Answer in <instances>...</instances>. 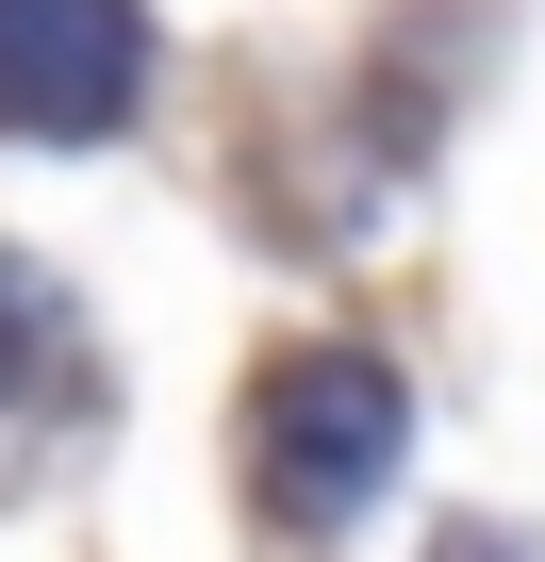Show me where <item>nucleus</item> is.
I'll use <instances>...</instances> for the list:
<instances>
[{
    "mask_svg": "<svg viewBox=\"0 0 545 562\" xmlns=\"http://www.w3.org/2000/svg\"><path fill=\"white\" fill-rule=\"evenodd\" d=\"M133 67H149L133 0H0V133H100Z\"/></svg>",
    "mask_w": 545,
    "mask_h": 562,
    "instance_id": "f03ea898",
    "label": "nucleus"
},
{
    "mask_svg": "<svg viewBox=\"0 0 545 562\" xmlns=\"http://www.w3.org/2000/svg\"><path fill=\"white\" fill-rule=\"evenodd\" d=\"M34 348H50V315H34V281L0 265V364H34Z\"/></svg>",
    "mask_w": 545,
    "mask_h": 562,
    "instance_id": "7ed1b4c3",
    "label": "nucleus"
},
{
    "mask_svg": "<svg viewBox=\"0 0 545 562\" xmlns=\"http://www.w3.org/2000/svg\"><path fill=\"white\" fill-rule=\"evenodd\" d=\"M397 430H413V397H397L364 348H298L282 381H264V513L331 529L348 496L397 480Z\"/></svg>",
    "mask_w": 545,
    "mask_h": 562,
    "instance_id": "f257e3e1",
    "label": "nucleus"
},
{
    "mask_svg": "<svg viewBox=\"0 0 545 562\" xmlns=\"http://www.w3.org/2000/svg\"><path fill=\"white\" fill-rule=\"evenodd\" d=\"M446 562H529V546H512V529H463V546H446Z\"/></svg>",
    "mask_w": 545,
    "mask_h": 562,
    "instance_id": "20e7f679",
    "label": "nucleus"
}]
</instances>
